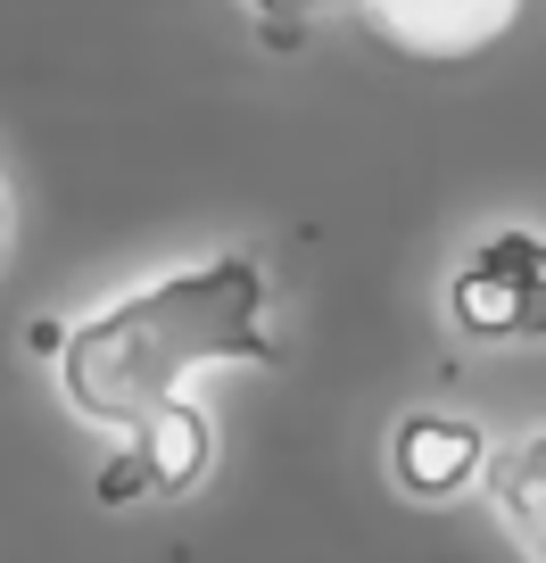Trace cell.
<instances>
[{
  "label": "cell",
  "mask_w": 546,
  "mask_h": 563,
  "mask_svg": "<svg viewBox=\"0 0 546 563\" xmlns=\"http://www.w3.org/2000/svg\"><path fill=\"white\" fill-rule=\"evenodd\" d=\"M447 323L472 349H530L546 340V232L497 224L447 274Z\"/></svg>",
  "instance_id": "cell-2"
},
{
  "label": "cell",
  "mask_w": 546,
  "mask_h": 563,
  "mask_svg": "<svg viewBox=\"0 0 546 563\" xmlns=\"http://www.w3.org/2000/svg\"><path fill=\"white\" fill-rule=\"evenodd\" d=\"M58 398L75 422L142 440L149 422L199 406L215 365H274L265 340V265L248 249L158 274L58 332Z\"/></svg>",
  "instance_id": "cell-1"
},
{
  "label": "cell",
  "mask_w": 546,
  "mask_h": 563,
  "mask_svg": "<svg viewBox=\"0 0 546 563\" xmlns=\"http://www.w3.org/2000/svg\"><path fill=\"white\" fill-rule=\"evenodd\" d=\"M365 25L381 42H398V51H414V58H456V51L497 42L513 25V9L505 0H372Z\"/></svg>",
  "instance_id": "cell-4"
},
{
  "label": "cell",
  "mask_w": 546,
  "mask_h": 563,
  "mask_svg": "<svg viewBox=\"0 0 546 563\" xmlns=\"http://www.w3.org/2000/svg\"><path fill=\"white\" fill-rule=\"evenodd\" d=\"M9 241H18V216H9V191H0V265H9Z\"/></svg>",
  "instance_id": "cell-8"
},
{
  "label": "cell",
  "mask_w": 546,
  "mask_h": 563,
  "mask_svg": "<svg viewBox=\"0 0 546 563\" xmlns=\"http://www.w3.org/2000/svg\"><path fill=\"white\" fill-rule=\"evenodd\" d=\"M480 473H489V440H480V422H464V415L423 406V415H405L398 431H389V481H398L405 497H423V506L464 497Z\"/></svg>",
  "instance_id": "cell-3"
},
{
  "label": "cell",
  "mask_w": 546,
  "mask_h": 563,
  "mask_svg": "<svg viewBox=\"0 0 546 563\" xmlns=\"http://www.w3.org/2000/svg\"><path fill=\"white\" fill-rule=\"evenodd\" d=\"M124 448L142 456L149 497H191L199 481H208V464H215V422H208V406H182V415L149 422L142 440H124Z\"/></svg>",
  "instance_id": "cell-6"
},
{
  "label": "cell",
  "mask_w": 546,
  "mask_h": 563,
  "mask_svg": "<svg viewBox=\"0 0 546 563\" xmlns=\"http://www.w3.org/2000/svg\"><path fill=\"white\" fill-rule=\"evenodd\" d=\"M58 332H67V323H51V316H42L34 332H25V340H34V356H58Z\"/></svg>",
  "instance_id": "cell-7"
},
{
  "label": "cell",
  "mask_w": 546,
  "mask_h": 563,
  "mask_svg": "<svg viewBox=\"0 0 546 563\" xmlns=\"http://www.w3.org/2000/svg\"><path fill=\"white\" fill-rule=\"evenodd\" d=\"M480 481H489L513 547H522L530 563H546V431H530V440H513V448H489V473Z\"/></svg>",
  "instance_id": "cell-5"
}]
</instances>
